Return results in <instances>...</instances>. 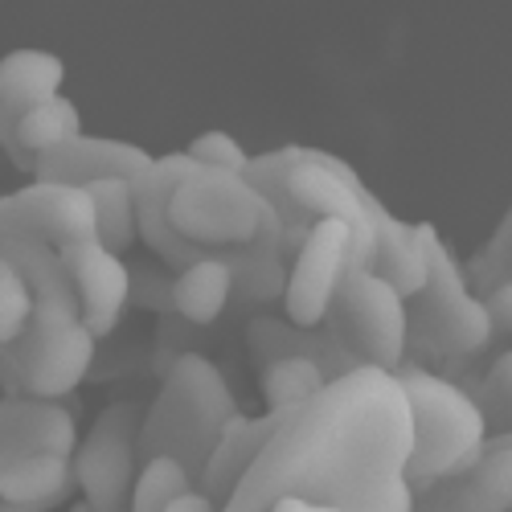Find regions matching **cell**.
I'll use <instances>...</instances> for the list:
<instances>
[{
    "label": "cell",
    "mask_w": 512,
    "mask_h": 512,
    "mask_svg": "<svg viewBox=\"0 0 512 512\" xmlns=\"http://www.w3.org/2000/svg\"><path fill=\"white\" fill-rule=\"evenodd\" d=\"M103 254L87 189L29 181L0 197V390L66 402L91 377V267Z\"/></svg>",
    "instance_id": "1"
},
{
    "label": "cell",
    "mask_w": 512,
    "mask_h": 512,
    "mask_svg": "<svg viewBox=\"0 0 512 512\" xmlns=\"http://www.w3.org/2000/svg\"><path fill=\"white\" fill-rule=\"evenodd\" d=\"M398 373L353 369L291 410L222 512H414Z\"/></svg>",
    "instance_id": "2"
},
{
    "label": "cell",
    "mask_w": 512,
    "mask_h": 512,
    "mask_svg": "<svg viewBox=\"0 0 512 512\" xmlns=\"http://www.w3.org/2000/svg\"><path fill=\"white\" fill-rule=\"evenodd\" d=\"M140 242L177 275L201 259H226L246 283L287 267L283 218L242 173L205 168L189 152L156 156L136 181Z\"/></svg>",
    "instance_id": "3"
},
{
    "label": "cell",
    "mask_w": 512,
    "mask_h": 512,
    "mask_svg": "<svg viewBox=\"0 0 512 512\" xmlns=\"http://www.w3.org/2000/svg\"><path fill=\"white\" fill-rule=\"evenodd\" d=\"M246 181L279 209L287 254H295V246L304 242V234L316 222L336 218L357 234L361 267L365 271L373 267L377 222L390 213V205L357 177V168L349 160L308 144H283L275 152L254 156Z\"/></svg>",
    "instance_id": "4"
},
{
    "label": "cell",
    "mask_w": 512,
    "mask_h": 512,
    "mask_svg": "<svg viewBox=\"0 0 512 512\" xmlns=\"http://www.w3.org/2000/svg\"><path fill=\"white\" fill-rule=\"evenodd\" d=\"M78 422L66 402L0 398V504L54 512L78 488Z\"/></svg>",
    "instance_id": "5"
},
{
    "label": "cell",
    "mask_w": 512,
    "mask_h": 512,
    "mask_svg": "<svg viewBox=\"0 0 512 512\" xmlns=\"http://www.w3.org/2000/svg\"><path fill=\"white\" fill-rule=\"evenodd\" d=\"M242 414L226 373L205 353H177L144 410L140 459H177L197 480L218 447L222 431Z\"/></svg>",
    "instance_id": "6"
},
{
    "label": "cell",
    "mask_w": 512,
    "mask_h": 512,
    "mask_svg": "<svg viewBox=\"0 0 512 512\" xmlns=\"http://www.w3.org/2000/svg\"><path fill=\"white\" fill-rule=\"evenodd\" d=\"M398 381L410 406L414 447H410L406 476H410L414 496L467 476L492 443V422L480 398L455 386L451 377L410 365V361L398 369Z\"/></svg>",
    "instance_id": "7"
},
{
    "label": "cell",
    "mask_w": 512,
    "mask_h": 512,
    "mask_svg": "<svg viewBox=\"0 0 512 512\" xmlns=\"http://www.w3.org/2000/svg\"><path fill=\"white\" fill-rule=\"evenodd\" d=\"M426 246H431V279L410 300V345L418 340L439 357H472L488 349L496 332L484 300L467 279V267L435 226L426 234Z\"/></svg>",
    "instance_id": "8"
},
{
    "label": "cell",
    "mask_w": 512,
    "mask_h": 512,
    "mask_svg": "<svg viewBox=\"0 0 512 512\" xmlns=\"http://www.w3.org/2000/svg\"><path fill=\"white\" fill-rule=\"evenodd\" d=\"M324 332L353 369L398 373L410 357V304L373 271H353L324 320Z\"/></svg>",
    "instance_id": "9"
},
{
    "label": "cell",
    "mask_w": 512,
    "mask_h": 512,
    "mask_svg": "<svg viewBox=\"0 0 512 512\" xmlns=\"http://www.w3.org/2000/svg\"><path fill=\"white\" fill-rule=\"evenodd\" d=\"M140 426L144 410L136 402H111L74 455V480L91 512H132V492L140 480Z\"/></svg>",
    "instance_id": "10"
},
{
    "label": "cell",
    "mask_w": 512,
    "mask_h": 512,
    "mask_svg": "<svg viewBox=\"0 0 512 512\" xmlns=\"http://www.w3.org/2000/svg\"><path fill=\"white\" fill-rule=\"evenodd\" d=\"M353 271H365L361 250H357V234L336 218L316 222L291 254L287 291H283L287 324L304 328V332H320L340 287H345V279Z\"/></svg>",
    "instance_id": "11"
},
{
    "label": "cell",
    "mask_w": 512,
    "mask_h": 512,
    "mask_svg": "<svg viewBox=\"0 0 512 512\" xmlns=\"http://www.w3.org/2000/svg\"><path fill=\"white\" fill-rule=\"evenodd\" d=\"M152 152L132 140H111V136H87L46 152L33 164V177L41 185H66V189H87L95 181H140L152 168Z\"/></svg>",
    "instance_id": "12"
},
{
    "label": "cell",
    "mask_w": 512,
    "mask_h": 512,
    "mask_svg": "<svg viewBox=\"0 0 512 512\" xmlns=\"http://www.w3.org/2000/svg\"><path fill=\"white\" fill-rule=\"evenodd\" d=\"M62 82H66V62L50 50L25 46L0 58V152L9 148L17 123L33 107L62 95Z\"/></svg>",
    "instance_id": "13"
},
{
    "label": "cell",
    "mask_w": 512,
    "mask_h": 512,
    "mask_svg": "<svg viewBox=\"0 0 512 512\" xmlns=\"http://www.w3.org/2000/svg\"><path fill=\"white\" fill-rule=\"evenodd\" d=\"M414 512H512V443H488L467 476L414 496Z\"/></svg>",
    "instance_id": "14"
},
{
    "label": "cell",
    "mask_w": 512,
    "mask_h": 512,
    "mask_svg": "<svg viewBox=\"0 0 512 512\" xmlns=\"http://www.w3.org/2000/svg\"><path fill=\"white\" fill-rule=\"evenodd\" d=\"M283 418L287 414H275V410H263V414H238L226 431H222V439H218V447H213V455H209V463H205V472L197 476V488L213 500V504H226L230 496H234V488L246 480V472L254 467V459L263 455V447L275 439V431L283 426Z\"/></svg>",
    "instance_id": "15"
},
{
    "label": "cell",
    "mask_w": 512,
    "mask_h": 512,
    "mask_svg": "<svg viewBox=\"0 0 512 512\" xmlns=\"http://www.w3.org/2000/svg\"><path fill=\"white\" fill-rule=\"evenodd\" d=\"M426 234H431V222H402L398 213H386L377 222V250H373L369 271L377 279H386L406 304L431 279V246H426Z\"/></svg>",
    "instance_id": "16"
},
{
    "label": "cell",
    "mask_w": 512,
    "mask_h": 512,
    "mask_svg": "<svg viewBox=\"0 0 512 512\" xmlns=\"http://www.w3.org/2000/svg\"><path fill=\"white\" fill-rule=\"evenodd\" d=\"M234 295H238V275L226 259H201L181 275H173V312L193 328L218 324Z\"/></svg>",
    "instance_id": "17"
},
{
    "label": "cell",
    "mask_w": 512,
    "mask_h": 512,
    "mask_svg": "<svg viewBox=\"0 0 512 512\" xmlns=\"http://www.w3.org/2000/svg\"><path fill=\"white\" fill-rule=\"evenodd\" d=\"M78 136H82V111L74 107V99L58 95V99H50V103L33 107V111L17 123V132H13L9 148H5V156L13 160V168H21V173L33 177V164H37L41 156L54 152V148H62V144H70V140H78Z\"/></svg>",
    "instance_id": "18"
},
{
    "label": "cell",
    "mask_w": 512,
    "mask_h": 512,
    "mask_svg": "<svg viewBox=\"0 0 512 512\" xmlns=\"http://www.w3.org/2000/svg\"><path fill=\"white\" fill-rule=\"evenodd\" d=\"M332 381V369L316 357H279L271 365H263V398H267V410L275 414H291V410H300L308 406L312 398H320Z\"/></svg>",
    "instance_id": "19"
},
{
    "label": "cell",
    "mask_w": 512,
    "mask_h": 512,
    "mask_svg": "<svg viewBox=\"0 0 512 512\" xmlns=\"http://www.w3.org/2000/svg\"><path fill=\"white\" fill-rule=\"evenodd\" d=\"M91 209H95V230L99 242L115 254H123L140 238V222H136V181H95L87 185Z\"/></svg>",
    "instance_id": "20"
},
{
    "label": "cell",
    "mask_w": 512,
    "mask_h": 512,
    "mask_svg": "<svg viewBox=\"0 0 512 512\" xmlns=\"http://www.w3.org/2000/svg\"><path fill=\"white\" fill-rule=\"evenodd\" d=\"M467 279H472L476 295H484L496 283H508L512 279V205H508V213L500 218V226L492 230L488 246L476 254L472 263H467Z\"/></svg>",
    "instance_id": "21"
},
{
    "label": "cell",
    "mask_w": 512,
    "mask_h": 512,
    "mask_svg": "<svg viewBox=\"0 0 512 512\" xmlns=\"http://www.w3.org/2000/svg\"><path fill=\"white\" fill-rule=\"evenodd\" d=\"M197 164H205V168H226V173H250V152L242 148V140H234L230 132H222V127H209V132H201L189 148H185Z\"/></svg>",
    "instance_id": "22"
},
{
    "label": "cell",
    "mask_w": 512,
    "mask_h": 512,
    "mask_svg": "<svg viewBox=\"0 0 512 512\" xmlns=\"http://www.w3.org/2000/svg\"><path fill=\"white\" fill-rule=\"evenodd\" d=\"M484 308H488V320H492V332H512V279L508 283H496L492 291L480 295Z\"/></svg>",
    "instance_id": "23"
},
{
    "label": "cell",
    "mask_w": 512,
    "mask_h": 512,
    "mask_svg": "<svg viewBox=\"0 0 512 512\" xmlns=\"http://www.w3.org/2000/svg\"><path fill=\"white\" fill-rule=\"evenodd\" d=\"M484 398L496 402V406H512V349L492 365L488 381H484ZM512 431V426H508Z\"/></svg>",
    "instance_id": "24"
},
{
    "label": "cell",
    "mask_w": 512,
    "mask_h": 512,
    "mask_svg": "<svg viewBox=\"0 0 512 512\" xmlns=\"http://www.w3.org/2000/svg\"><path fill=\"white\" fill-rule=\"evenodd\" d=\"M496 443H512V431H500V435H492Z\"/></svg>",
    "instance_id": "25"
},
{
    "label": "cell",
    "mask_w": 512,
    "mask_h": 512,
    "mask_svg": "<svg viewBox=\"0 0 512 512\" xmlns=\"http://www.w3.org/2000/svg\"><path fill=\"white\" fill-rule=\"evenodd\" d=\"M0 512H17V508H9V504H0Z\"/></svg>",
    "instance_id": "26"
}]
</instances>
